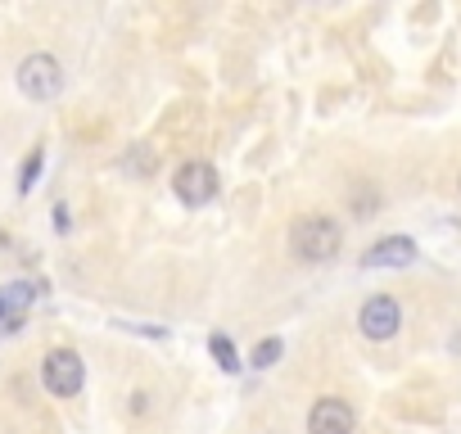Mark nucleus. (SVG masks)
<instances>
[{"label": "nucleus", "mask_w": 461, "mask_h": 434, "mask_svg": "<svg viewBox=\"0 0 461 434\" xmlns=\"http://www.w3.org/2000/svg\"><path fill=\"white\" fill-rule=\"evenodd\" d=\"M131 167H145V172H149V167H154V154L136 145V154H131Z\"/></svg>", "instance_id": "obj_12"}, {"label": "nucleus", "mask_w": 461, "mask_h": 434, "mask_svg": "<svg viewBox=\"0 0 461 434\" xmlns=\"http://www.w3.org/2000/svg\"><path fill=\"white\" fill-rule=\"evenodd\" d=\"M32 299H37V290H32L28 281H14V285L0 290V330L14 335V330L23 326V312H28Z\"/></svg>", "instance_id": "obj_8"}, {"label": "nucleus", "mask_w": 461, "mask_h": 434, "mask_svg": "<svg viewBox=\"0 0 461 434\" xmlns=\"http://www.w3.org/2000/svg\"><path fill=\"white\" fill-rule=\"evenodd\" d=\"M41 163H46V158H41V149H32V154L23 158V172H19V190H23V194L37 185V176H41Z\"/></svg>", "instance_id": "obj_10"}, {"label": "nucleus", "mask_w": 461, "mask_h": 434, "mask_svg": "<svg viewBox=\"0 0 461 434\" xmlns=\"http://www.w3.org/2000/svg\"><path fill=\"white\" fill-rule=\"evenodd\" d=\"M308 434H353V407L344 398H317L308 411Z\"/></svg>", "instance_id": "obj_6"}, {"label": "nucleus", "mask_w": 461, "mask_h": 434, "mask_svg": "<svg viewBox=\"0 0 461 434\" xmlns=\"http://www.w3.org/2000/svg\"><path fill=\"white\" fill-rule=\"evenodd\" d=\"M411 263H416V240H407V236H389L362 254V267H371V272L375 267H411Z\"/></svg>", "instance_id": "obj_7"}, {"label": "nucleus", "mask_w": 461, "mask_h": 434, "mask_svg": "<svg viewBox=\"0 0 461 434\" xmlns=\"http://www.w3.org/2000/svg\"><path fill=\"white\" fill-rule=\"evenodd\" d=\"M41 380H46V389L55 398H73L82 389V380H86V366H82V357L73 348H55L41 362Z\"/></svg>", "instance_id": "obj_3"}, {"label": "nucleus", "mask_w": 461, "mask_h": 434, "mask_svg": "<svg viewBox=\"0 0 461 434\" xmlns=\"http://www.w3.org/2000/svg\"><path fill=\"white\" fill-rule=\"evenodd\" d=\"M276 357H281V339H263V344L254 348V366H258V371H267Z\"/></svg>", "instance_id": "obj_11"}, {"label": "nucleus", "mask_w": 461, "mask_h": 434, "mask_svg": "<svg viewBox=\"0 0 461 434\" xmlns=\"http://www.w3.org/2000/svg\"><path fill=\"white\" fill-rule=\"evenodd\" d=\"M172 190H176V199H181V203L203 208V203L217 194V167H212V163H203V158H190V163H181V167H176Z\"/></svg>", "instance_id": "obj_4"}, {"label": "nucleus", "mask_w": 461, "mask_h": 434, "mask_svg": "<svg viewBox=\"0 0 461 434\" xmlns=\"http://www.w3.org/2000/svg\"><path fill=\"white\" fill-rule=\"evenodd\" d=\"M19 91L28 100H55L64 91V73H59V59L55 55H28L19 64Z\"/></svg>", "instance_id": "obj_2"}, {"label": "nucleus", "mask_w": 461, "mask_h": 434, "mask_svg": "<svg viewBox=\"0 0 461 434\" xmlns=\"http://www.w3.org/2000/svg\"><path fill=\"white\" fill-rule=\"evenodd\" d=\"M208 353L217 357V366H221V371H230V375H236V371H240V357H236V344H230L226 335H212V339H208Z\"/></svg>", "instance_id": "obj_9"}, {"label": "nucleus", "mask_w": 461, "mask_h": 434, "mask_svg": "<svg viewBox=\"0 0 461 434\" xmlns=\"http://www.w3.org/2000/svg\"><path fill=\"white\" fill-rule=\"evenodd\" d=\"M339 222L335 217H321V212H308V217H299V222L290 227V245H294V254L303 258V263H326V258H335V249H339Z\"/></svg>", "instance_id": "obj_1"}, {"label": "nucleus", "mask_w": 461, "mask_h": 434, "mask_svg": "<svg viewBox=\"0 0 461 434\" xmlns=\"http://www.w3.org/2000/svg\"><path fill=\"white\" fill-rule=\"evenodd\" d=\"M357 326H362L366 339H393L398 326H402V308H398V299H389V294L366 299L362 312H357Z\"/></svg>", "instance_id": "obj_5"}]
</instances>
